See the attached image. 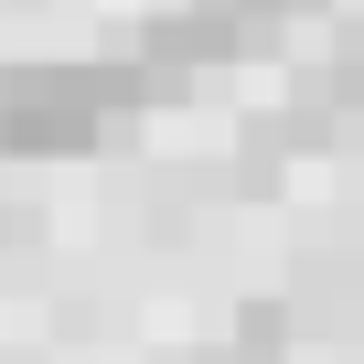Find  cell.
<instances>
[{
	"label": "cell",
	"instance_id": "cell-2",
	"mask_svg": "<svg viewBox=\"0 0 364 364\" xmlns=\"http://www.w3.org/2000/svg\"><path fill=\"white\" fill-rule=\"evenodd\" d=\"M0 236H33V215H0Z\"/></svg>",
	"mask_w": 364,
	"mask_h": 364
},
{
	"label": "cell",
	"instance_id": "cell-3",
	"mask_svg": "<svg viewBox=\"0 0 364 364\" xmlns=\"http://www.w3.org/2000/svg\"><path fill=\"white\" fill-rule=\"evenodd\" d=\"M204 364H225V353H204Z\"/></svg>",
	"mask_w": 364,
	"mask_h": 364
},
{
	"label": "cell",
	"instance_id": "cell-1",
	"mask_svg": "<svg viewBox=\"0 0 364 364\" xmlns=\"http://www.w3.org/2000/svg\"><path fill=\"white\" fill-rule=\"evenodd\" d=\"M139 97H161L139 65H0V150L11 161L97 150Z\"/></svg>",
	"mask_w": 364,
	"mask_h": 364
}]
</instances>
